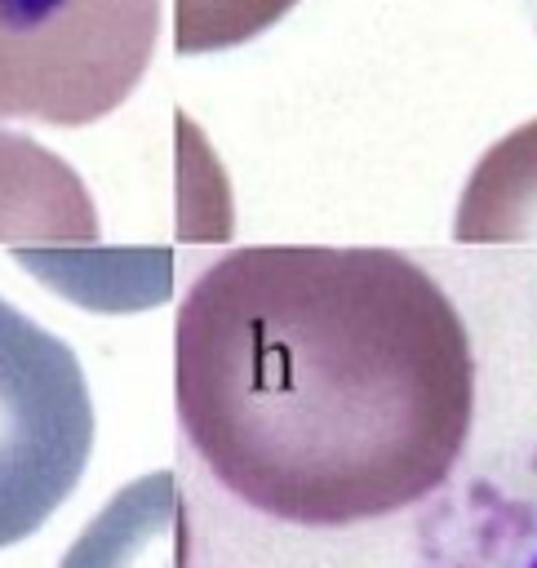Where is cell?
<instances>
[{
    "label": "cell",
    "instance_id": "1",
    "mask_svg": "<svg viewBox=\"0 0 537 568\" xmlns=\"http://www.w3.org/2000/svg\"><path fill=\"white\" fill-rule=\"evenodd\" d=\"M182 439L244 506L333 528L430 497L475 417L453 297L395 248L253 244L173 320Z\"/></svg>",
    "mask_w": 537,
    "mask_h": 568
},
{
    "label": "cell",
    "instance_id": "2",
    "mask_svg": "<svg viewBox=\"0 0 537 568\" xmlns=\"http://www.w3.org/2000/svg\"><path fill=\"white\" fill-rule=\"evenodd\" d=\"M160 0H0V120L80 129L151 67Z\"/></svg>",
    "mask_w": 537,
    "mask_h": 568
},
{
    "label": "cell",
    "instance_id": "3",
    "mask_svg": "<svg viewBox=\"0 0 537 568\" xmlns=\"http://www.w3.org/2000/svg\"><path fill=\"white\" fill-rule=\"evenodd\" d=\"M93 453L75 351L0 297V550L40 532Z\"/></svg>",
    "mask_w": 537,
    "mask_h": 568
},
{
    "label": "cell",
    "instance_id": "4",
    "mask_svg": "<svg viewBox=\"0 0 537 568\" xmlns=\"http://www.w3.org/2000/svg\"><path fill=\"white\" fill-rule=\"evenodd\" d=\"M0 244H98V209L80 173L9 129H0Z\"/></svg>",
    "mask_w": 537,
    "mask_h": 568
},
{
    "label": "cell",
    "instance_id": "5",
    "mask_svg": "<svg viewBox=\"0 0 537 568\" xmlns=\"http://www.w3.org/2000/svg\"><path fill=\"white\" fill-rule=\"evenodd\" d=\"M186 510L173 470L124 484L71 541L58 568H186Z\"/></svg>",
    "mask_w": 537,
    "mask_h": 568
},
{
    "label": "cell",
    "instance_id": "6",
    "mask_svg": "<svg viewBox=\"0 0 537 568\" xmlns=\"http://www.w3.org/2000/svg\"><path fill=\"white\" fill-rule=\"evenodd\" d=\"M444 546L426 568H537V453L506 488H470L466 515L439 524Z\"/></svg>",
    "mask_w": 537,
    "mask_h": 568
},
{
    "label": "cell",
    "instance_id": "7",
    "mask_svg": "<svg viewBox=\"0 0 537 568\" xmlns=\"http://www.w3.org/2000/svg\"><path fill=\"white\" fill-rule=\"evenodd\" d=\"M297 0H173V49L217 53L271 31Z\"/></svg>",
    "mask_w": 537,
    "mask_h": 568
}]
</instances>
